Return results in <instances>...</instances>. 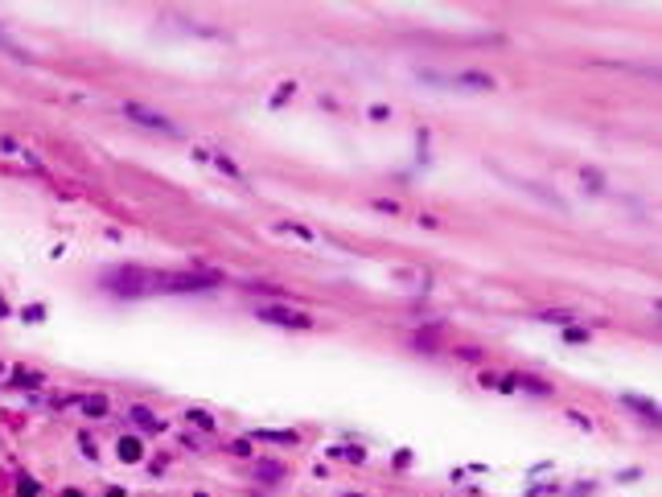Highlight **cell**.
<instances>
[{"label": "cell", "instance_id": "6da1fadb", "mask_svg": "<svg viewBox=\"0 0 662 497\" xmlns=\"http://www.w3.org/2000/svg\"><path fill=\"white\" fill-rule=\"evenodd\" d=\"M124 115H128V120H136V124H144V128H152V132L177 136V128L165 120V115H157V111H148V107H140V103H124Z\"/></svg>", "mask_w": 662, "mask_h": 497}, {"label": "cell", "instance_id": "7a4b0ae2", "mask_svg": "<svg viewBox=\"0 0 662 497\" xmlns=\"http://www.w3.org/2000/svg\"><path fill=\"white\" fill-rule=\"evenodd\" d=\"M260 316H267V320H276V325H309L301 313H284V309H260Z\"/></svg>", "mask_w": 662, "mask_h": 497}, {"label": "cell", "instance_id": "3957f363", "mask_svg": "<svg viewBox=\"0 0 662 497\" xmlns=\"http://www.w3.org/2000/svg\"><path fill=\"white\" fill-rule=\"evenodd\" d=\"M452 83H457V87H478V90H494V79H489V74H457Z\"/></svg>", "mask_w": 662, "mask_h": 497}, {"label": "cell", "instance_id": "277c9868", "mask_svg": "<svg viewBox=\"0 0 662 497\" xmlns=\"http://www.w3.org/2000/svg\"><path fill=\"white\" fill-rule=\"evenodd\" d=\"M132 419L140 423V427H144V432H161V427H165V423H161V419H152V415H148L144 407H132Z\"/></svg>", "mask_w": 662, "mask_h": 497}, {"label": "cell", "instance_id": "5b68a950", "mask_svg": "<svg viewBox=\"0 0 662 497\" xmlns=\"http://www.w3.org/2000/svg\"><path fill=\"white\" fill-rule=\"evenodd\" d=\"M120 456H124L128 464H136V460L144 456V452H140V440H128V436H124V440H120Z\"/></svg>", "mask_w": 662, "mask_h": 497}, {"label": "cell", "instance_id": "8992f818", "mask_svg": "<svg viewBox=\"0 0 662 497\" xmlns=\"http://www.w3.org/2000/svg\"><path fill=\"white\" fill-rule=\"evenodd\" d=\"M260 440H271V444H297V432H260Z\"/></svg>", "mask_w": 662, "mask_h": 497}, {"label": "cell", "instance_id": "52a82bcc", "mask_svg": "<svg viewBox=\"0 0 662 497\" xmlns=\"http://www.w3.org/2000/svg\"><path fill=\"white\" fill-rule=\"evenodd\" d=\"M83 403V411H90V415H103L107 411V399H99V395H87V399H79Z\"/></svg>", "mask_w": 662, "mask_h": 497}, {"label": "cell", "instance_id": "ba28073f", "mask_svg": "<svg viewBox=\"0 0 662 497\" xmlns=\"http://www.w3.org/2000/svg\"><path fill=\"white\" fill-rule=\"evenodd\" d=\"M38 489H42V485H38V481H29V477H21V485H17V494H21V497H38Z\"/></svg>", "mask_w": 662, "mask_h": 497}]
</instances>
